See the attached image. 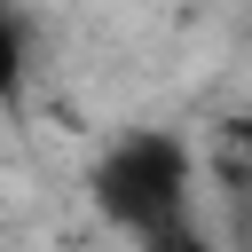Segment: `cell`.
I'll return each instance as SVG.
<instances>
[{"mask_svg":"<svg viewBox=\"0 0 252 252\" xmlns=\"http://www.w3.org/2000/svg\"><path fill=\"white\" fill-rule=\"evenodd\" d=\"M87 189H94V213H102L126 244H150V252L197 244V220H189V205H197V150H189L181 134H165V126L118 134V142L94 158Z\"/></svg>","mask_w":252,"mask_h":252,"instance_id":"obj_1","label":"cell"}]
</instances>
